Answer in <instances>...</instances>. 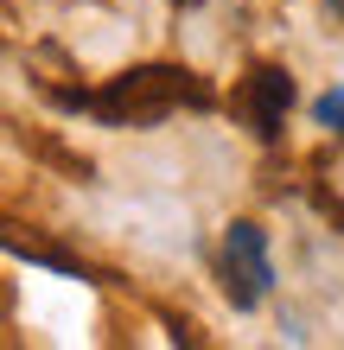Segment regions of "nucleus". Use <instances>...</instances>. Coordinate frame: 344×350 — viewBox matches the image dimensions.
<instances>
[{
  "mask_svg": "<svg viewBox=\"0 0 344 350\" xmlns=\"http://www.w3.org/2000/svg\"><path fill=\"white\" fill-rule=\"evenodd\" d=\"M313 115L326 121V128H344V90H326V96L313 102Z\"/></svg>",
  "mask_w": 344,
  "mask_h": 350,
  "instance_id": "nucleus-4",
  "label": "nucleus"
},
{
  "mask_svg": "<svg viewBox=\"0 0 344 350\" xmlns=\"http://www.w3.org/2000/svg\"><path fill=\"white\" fill-rule=\"evenodd\" d=\"M326 7H332V13H344V0H326Z\"/></svg>",
  "mask_w": 344,
  "mask_h": 350,
  "instance_id": "nucleus-5",
  "label": "nucleus"
},
{
  "mask_svg": "<svg viewBox=\"0 0 344 350\" xmlns=\"http://www.w3.org/2000/svg\"><path fill=\"white\" fill-rule=\"evenodd\" d=\"M178 102L204 109V102H211V90L198 83L191 70H178V64H147V70L115 77L103 96H90V109L103 115V121H159V115H172Z\"/></svg>",
  "mask_w": 344,
  "mask_h": 350,
  "instance_id": "nucleus-1",
  "label": "nucleus"
},
{
  "mask_svg": "<svg viewBox=\"0 0 344 350\" xmlns=\"http://www.w3.org/2000/svg\"><path fill=\"white\" fill-rule=\"evenodd\" d=\"M287 102H293V77H287V70L261 64V70L249 77V109H255V134H261V140H274V134H280V115H287Z\"/></svg>",
  "mask_w": 344,
  "mask_h": 350,
  "instance_id": "nucleus-3",
  "label": "nucleus"
},
{
  "mask_svg": "<svg viewBox=\"0 0 344 350\" xmlns=\"http://www.w3.org/2000/svg\"><path fill=\"white\" fill-rule=\"evenodd\" d=\"M224 274H230V299H236V312H249V306L274 286L268 236H261L255 223H230V236H224Z\"/></svg>",
  "mask_w": 344,
  "mask_h": 350,
  "instance_id": "nucleus-2",
  "label": "nucleus"
},
{
  "mask_svg": "<svg viewBox=\"0 0 344 350\" xmlns=\"http://www.w3.org/2000/svg\"><path fill=\"white\" fill-rule=\"evenodd\" d=\"M178 7H191V0H178Z\"/></svg>",
  "mask_w": 344,
  "mask_h": 350,
  "instance_id": "nucleus-6",
  "label": "nucleus"
}]
</instances>
